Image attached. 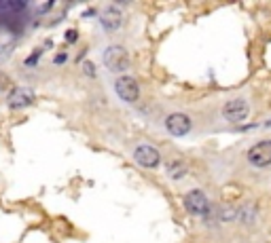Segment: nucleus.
<instances>
[{
    "label": "nucleus",
    "mask_w": 271,
    "mask_h": 243,
    "mask_svg": "<svg viewBox=\"0 0 271 243\" xmlns=\"http://www.w3.org/2000/svg\"><path fill=\"white\" fill-rule=\"evenodd\" d=\"M104 66L108 72H125L129 68V53L123 45H108L102 55Z\"/></svg>",
    "instance_id": "1"
},
{
    "label": "nucleus",
    "mask_w": 271,
    "mask_h": 243,
    "mask_svg": "<svg viewBox=\"0 0 271 243\" xmlns=\"http://www.w3.org/2000/svg\"><path fill=\"white\" fill-rule=\"evenodd\" d=\"M248 163L256 169H263V167L271 165V140H261L256 144H252L246 152Z\"/></svg>",
    "instance_id": "2"
},
{
    "label": "nucleus",
    "mask_w": 271,
    "mask_h": 243,
    "mask_svg": "<svg viewBox=\"0 0 271 243\" xmlns=\"http://www.w3.org/2000/svg\"><path fill=\"white\" fill-rule=\"evenodd\" d=\"M114 93L119 95L121 102H128V104H136L140 100V85L134 76H119L114 80Z\"/></svg>",
    "instance_id": "3"
},
{
    "label": "nucleus",
    "mask_w": 271,
    "mask_h": 243,
    "mask_svg": "<svg viewBox=\"0 0 271 243\" xmlns=\"http://www.w3.org/2000/svg\"><path fill=\"white\" fill-rule=\"evenodd\" d=\"M248 117H250V104H248L244 97L229 100L223 106V119L227 121V123H244Z\"/></svg>",
    "instance_id": "4"
},
{
    "label": "nucleus",
    "mask_w": 271,
    "mask_h": 243,
    "mask_svg": "<svg viewBox=\"0 0 271 243\" xmlns=\"http://www.w3.org/2000/svg\"><path fill=\"white\" fill-rule=\"evenodd\" d=\"M184 207H187V212L191 213V216H207L210 213V199L206 197L204 190H189L187 195H184L182 199Z\"/></svg>",
    "instance_id": "5"
},
{
    "label": "nucleus",
    "mask_w": 271,
    "mask_h": 243,
    "mask_svg": "<svg viewBox=\"0 0 271 243\" xmlns=\"http://www.w3.org/2000/svg\"><path fill=\"white\" fill-rule=\"evenodd\" d=\"M134 159L138 165L144 167V169H157L161 163V154L153 144H140V146L134 150Z\"/></svg>",
    "instance_id": "6"
},
{
    "label": "nucleus",
    "mask_w": 271,
    "mask_h": 243,
    "mask_svg": "<svg viewBox=\"0 0 271 243\" xmlns=\"http://www.w3.org/2000/svg\"><path fill=\"white\" fill-rule=\"evenodd\" d=\"M165 129H168L170 136H174V137H184L193 129V121L184 112H172L170 117L165 119Z\"/></svg>",
    "instance_id": "7"
},
{
    "label": "nucleus",
    "mask_w": 271,
    "mask_h": 243,
    "mask_svg": "<svg viewBox=\"0 0 271 243\" xmlns=\"http://www.w3.org/2000/svg\"><path fill=\"white\" fill-rule=\"evenodd\" d=\"M34 100H36V95H34L30 87H13L7 95V106L11 110H21V108L32 106Z\"/></svg>",
    "instance_id": "8"
},
{
    "label": "nucleus",
    "mask_w": 271,
    "mask_h": 243,
    "mask_svg": "<svg viewBox=\"0 0 271 243\" xmlns=\"http://www.w3.org/2000/svg\"><path fill=\"white\" fill-rule=\"evenodd\" d=\"M100 24L106 32H117L123 26V13L119 11V7H106L100 15Z\"/></svg>",
    "instance_id": "9"
},
{
    "label": "nucleus",
    "mask_w": 271,
    "mask_h": 243,
    "mask_svg": "<svg viewBox=\"0 0 271 243\" xmlns=\"http://www.w3.org/2000/svg\"><path fill=\"white\" fill-rule=\"evenodd\" d=\"M165 171H168V176L172 178V180H182L184 176H187V165L182 163L180 159H170L168 163H165Z\"/></svg>",
    "instance_id": "10"
},
{
    "label": "nucleus",
    "mask_w": 271,
    "mask_h": 243,
    "mask_svg": "<svg viewBox=\"0 0 271 243\" xmlns=\"http://www.w3.org/2000/svg\"><path fill=\"white\" fill-rule=\"evenodd\" d=\"M28 9V2L24 0H0V15H15Z\"/></svg>",
    "instance_id": "11"
},
{
    "label": "nucleus",
    "mask_w": 271,
    "mask_h": 243,
    "mask_svg": "<svg viewBox=\"0 0 271 243\" xmlns=\"http://www.w3.org/2000/svg\"><path fill=\"white\" fill-rule=\"evenodd\" d=\"M238 220L241 224H252L256 220V205L255 203H246L244 207L238 210Z\"/></svg>",
    "instance_id": "12"
},
{
    "label": "nucleus",
    "mask_w": 271,
    "mask_h": 243,
    "mask_svg": "<svg viewBox=\"0 0 271 243\" xmlns=\"http://www.w3.org/2000/svg\"><path fill=\"white\" fill-rule=\"evenodd\" d=\"M218 220L221 222H235L238 220V207L233 203H223L218 210Z\"/></svg>",
    "instance_id": "13"
},
{
    "label": "nucleus",
    "mask_w": 271,
    "mask_h": 243,
    "mask_svg": "<svg viewBox=\"0 0 271 243\" xmlns=\"http://www.w3.org/2000/svg\"><path fill=\"white\" fill-rule=\"evenodd\" d=\"M11 78H9V74H4V72H0V93L2 91H7V89H11Z\"/></svg>",
    "instance_id": "14"
},
{
    "label": "nucleus",
    "mask_w": 271,
    "mask_h": 243,
    "mask_svg": "<svg viewBox=\"0 0 271 243\" xmlns=\"http://www.w3.org/2000/svg\"><path fill=\"white\" fill-rule=\"evenodd\" d=\"M40 55H43V51L36 49V51H34V53L26 60V66H36V61H38V57H40Z\"/></svg>",
    "instance_id": "15"
},
{
    "label": "nucleus",
    "mask_w": 271,
    "mask_h": 243,
    "mask_svg": "<svg viewBox=\"0 0 271 243\" xmlns=\"http://www.w3.org/2000/svg\"><path fill=\"white\" fill-rule=\"evenodd\" d=\"M83 68H85V74H87V76H96V66H94V63L87 61Z\"/></svg>",
    "instance_id": "16"
},
{
    "label": "nucleus",
    "mask_w": 271,
    "mask_h": 243,
    "mask_svg": "<svg viewBox=\"0 0 271 243\" xmlns=\"http://www.w3.org/2000/svg\"><path fill=\"white\" fill-rule=\"evenodd\" d=\"M77 38H79V32L77 30H68L66 32V40H68V43H74Z\"/></svg>",
    "instance_id": "17"
},
{
    "label": "nucleus",
    "mask_w": 271,
    "mask_h": 243,
    "mask_svg": "<svg viewBox=\"0 0 271 243\" xmlns=\"http://www.w3.org/2000/svg\"><path fill=\"white\" fill-rule=\"evenodd\" d=\"M68 60V55L66 53H57L55 57H53V63H64Z\"/></svg>",
    "instance_id": "18"
}]
</instances>
